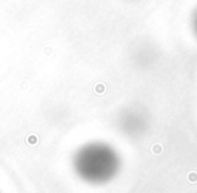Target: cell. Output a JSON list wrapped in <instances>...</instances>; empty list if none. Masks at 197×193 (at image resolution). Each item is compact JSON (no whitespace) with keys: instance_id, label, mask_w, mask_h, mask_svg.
<instances>
[{"instance_id":"7a4b0ae2","label":"cell","mask_w":197,"mask_h":193,"mask_svg":"<svg viewBox=\"0 0 197 193\" xmlns=\"http://www.w3.org/2000/svg\"><path fill=\"white\" fill-rule=\"evenodd\" d=\"M194 25H196V30H197V18H196V22H194Z\"/></svg>"},{"instance_id":"6da1fadb","label":"cell","mask_w":197,"mask_h":193,"mask_svg":"<svg viewBox=\"0 0 197 193\" xmlns=\"http://www.w3.org/2000/svg\"><path fill=\"white\" fill-rule=\"evenodd\" d=\"M73 166L81 180L89 184H105L118 174L120 157L118 151L104 142H91L77 150Z\"/></svg>"}]
</instances>
